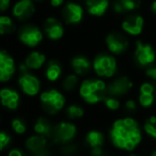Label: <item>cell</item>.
<instances>
[{
    "mask_svg": "<svg viewBox=\"0 0 156 156\" xmlns=\"http://www.w3.org/2000/svg\"><path fill=\"white\" fill-rule=\"evenodd\" d=\"M105 156H108V155H107V154H106V155H105Z\"/></svg>",
    "mask_w": 156,
    "mask_h": 156,
    "instance_id": "44",
    "label": "cell"
},
{
    "mask_svg": "<svg viewBox=\"0 0 156 156\" xmlns=\"http://www.w3.org/2000/svg\"><path fill=\"white\" fill-rule=\"evenodd\" d=\"M143 133L147 135L149 138L156 141V115H150L144 120L142 125Z\"/></svg>",
    "mask_w": 156,
    "mask_h": 156,
    "instance_id": "28",
    "label": "cell"
},
{
    "mask_svg": "<svg viewBox=\"0 0 156 156\" xmlns=\"http://www.w3.org/2000/svg\"><path fill=\"white\" fill-rule=\"evenodd\" d=\"M44 32L40 27L33 24L23 25L17 32V37L24 46L28 48H35L42 43Z\"/></svg>",
    "mask_w": 156,
    "mask_h": 156,
    "instance_id": "7",
    "label": "cell"
},
{
    "mask_svg": "<svg viewBox=\"0 0 156 156\" xmlns=\"http://www.w3.org/2000/svg\"><path fill=\"white\" fill-rule=\"evenodd\" d=\"M69 66L73 73L78 75L79 77H85L89 75L91 71H93L92 67V60H90L86 55L78 54L75 55L69 60Z\"/></svg>",
    "mask_w": 156,
    "mask_h": 156,
    "instance_id": "15",
    "label": "cell"
},
{
    "mask_svg": "<svg viewBox=\"0 0 156 156\" xmlns=\"http://www.w3.org/2000/svg\"><path fill=\"white\" fill-rule=\"evenodd\" d=\"M144 75L149 80L156 83V64H153L144 69Z\"/></svg>",
    "mask_w": 156,
    "mask_h": 156,
    "instance_id": "35",
    "label": "cell"
},
{
    "mask_svg": "<svg viewBox=\"0 0 156 156\" xmlns=\"http://www.w3.org/2000/svg\"><path fill=\"white\" fill-rule=\"evenodd\" d=\"M123 110L124 112L126 113L127 115H134L136 112H138L139 110V107H140V105H139L138 101L134 100V98H127V100L124 102L123 104Z\"/></svg>",
    "mask_w": 156,
    "mask_h": 156,
    "instance_id": "33",
    "label": "cell"
},
{
    "mask_svg": "<svg viewBox=\"0 0 156 156\" xmlns=\"http://www.w3.org/2000/svg\"><path fill=\"white\" fill-rule=\"evenodd\" d=\"M85 144L90 149L94 147H103L106 141V136L100 129H90L85 135Z\"/></svg>",
    "mask_w": 156,
    "mask_h": 156,
    "instance_id": "23",
    "label": "cell"
},
{
    "mask_svg": "<svg viewBox=\"0 0 156 156\" xmlns=\"http://www.w3.org/2000/svg\"><path fill=\"white\" fill-rule=\"evenodd\" d=\"M149 156H156V149H154L153 151L150 153V155Z\"/></svg>",
    "mask_w": 156,
    "mask_h": 156,
    "instance_id": "41",
    "label": "cell"
},
{
    "mask_svg": "<svg viewBox=\"0 0 156 156\" xmlns=\"http://www.w3.org/2000/svg\"><path fill=\"white\" fill-rule=\"evenodd\" d=\"M133 88H134V81L132 80V78L126 75L115 76L109 83H107L108 95H112L119 98L128 95Z\"/></svg>",
    "mask_w": 156,
    "mask_h": 156,
    "instance_id": "9",
    "label": "cell"
},
{
    "mask_svg": "<svg viewBox=\"0 0 156 156\" xmlns=\"http://www.w3.org/2000/svg\"><path fill=\"white\" fill-rule=\"evenodd\" d=\"M17 66L16 61L8 50H0V83H8L15 76Z\"/></svg>",
    "mask_w": 156,
    "mask_h": 156,
    "instance_id": "11",
    "label": "cell"
},
{
    "mask_svg": "<svg viewBox=\"0 0 156 156\" xmlns=\"http://www.w3.org/2000/svg\"><path fill=\"white\" fill-rule=\"evenodd\" d=\"M92 67L96 77L102 79H112L115 77L119 69L118 60L115 56L110 52H98L92 59Z\"/></svg>",
    "mask_w": 156,
    "mask_h": 156,
    "instance_id": "4",
    "label": "cell"
},
{
    "mask_svg": "<svg viewBox=\"0 0 156 156\" xmlns=\"http://www.w3.org/2000/svg\"><path fill=\"white\" fill-rule=\"evenodd\" d=\"M122 30L130 37H138L142 33L144 20L139 14H130L122 20Z\"/></svg>",
    "mask_w": 156,
    "mask_h": 156,
    "instance_id": "14",
    "label": "cell"
},
{
    "mask_svg": "<svg viewBox=\"0 0 156 156\" xmlns=\"http://www.w3.org/2000/svg\"><path fill=\"white\" fill-rule=\"evenodd\" d=\"M37 1H41V0H37Z\"/></svg>",
    "mask_w": 156,
    "mask_h": 156,
    "instance_id": "43",
    "label": "cell"
},
{
    "mask_svg": "<svg viewBox=\"0 0 156 156\" xmlns=\"http://www.w3.org/2000/svg\"><path fill=\"white\" fill-rule=\"evenodd\" d=\"M104 107L109 111H118L123 105L121 104V101L119 98H115L112 95H107L105 100L103 101Z\"/></svg>",
    "mask_w": 156,
    "mask_h": 156,
    "instance_id": "31",
    "label": "cell"
},
{
    "mask_svg": "<svg viewBox=\"0 0 156 156\" xmlns=\"http://www.w3.org/2000/svg\"><path fill=\"white\" fill-rule=\"evenodd\" d=\"M63 1H64V0H49L50 5H51L54 8L61 7V5H63Z\"/></svg>",
    "mask_w": 156,
    "mask_h": 156,
    "instance_id": "39",
    "label": "cell"
},
{
    "mask_svg": "<svg viewBox=\"0 0 156 156\" xmlns=\"http://www.w3.org/2000/svg\"><path fill=\"white\" fill-rule=\"evenodd\" d=\"M126 156H140V155H138V154H135V153H133V152H132V153H129L128 155H126Z\"/></svg>",
    "mask_w": 156,
    "mask_h": 156,
    "instance_id": "42",
    "label": "cell"
},
{
    "mask_svg": "<svg viewBox=\"0 0 156 156\" xmlns=\"http://www.w3.org/2000/svg\"><path fill=\"white\" fill-rule=\"evenodd\" d=\"M79 152V145L75 142H69L66 144L59 145V153L62 156H76Z\"/></svg>",
    "mask_w": 156,
    "mask_h": 156,
    "instance_id": "32",
    "label": "cell"
},
{
    "mask_svg": "<svg viewBox=\"0 0 156 156\" xmlns=\"http://www.w3.org/2000/svg\"><path fill=\"white\" fill-rule=\"evenodd\" d=\"M55 128V123L46 115H40L33 122L32 129L34 134L42 135L51 140L52 132Z\"/></svg>",
    "mask_w": 156,
    "mask_h": 156,
    "instance_id": "22",
    "label": "cell"
},
{
    "mask_svg": "<svg viewBox=\"0 0 156 156\" xmlns=\"http://www.w3.org/2000/svg\"><path fill=\"white\" fill-rule=\"evenodd\" d=\"M109 8L108 0H86V9L92 16L100 17L107 12Z\"/></svg>",
    "mask_w": 156,
    "mask_h": 156,
    "instance_id": "24",
    "label": "cell"
},
{
    "mask_svg": "<svg viewBox=\"0 0 156 156\" xmlns=\"http://www.w3.org/2000/svg\"><path fill=\"white\" fill-rule=\"evenodd\" d=\"M62 18L67 25L79 24L83 18V8L76 2L66 3L62 9Z\"/></svg>",
    "mask_w": 156,
    "mask_h": 156,
    "instance_id": "19",
    "label": "cell"
},
{
    "mask_svg": "<svg viewBox=\"0 0 156 156\" xmlns=\"http://www.w3.org/2000/svg\"><path fill=\"white\" fill-rule=\"evenodd\" d=\"M63 75V67L58 59H50L44 67V77L48 83H57Z\"/></svg>",
    "mask_w": 156,
    "mask_h": 156,
    "instance_id": "21",
    "label": "cell"
},
{
    "mask_svg": "<svg viewBox=\"0 0 156 156\" xmlns=\"http://www.w3.org/2000/svg\"><path fill=\"white\" fill-rule=\"evenodd\" d=\"M0 102L5 109L15 111L20 108L22 96L18 90L12 87H3L0 90Z\"/></svg>",
    "mask_w": 156,
    "mask_h": 156,
    "instance_id": "13",
    "label": "cell"
},
{
    "mask_svg": "<svg viewBox=\"0 0 156 156\" xmlns=\"http://www.w3.org/2000/svg\"><path fill=\"white\" fill-rule=\"evenodd\" d=\"M16 31V26L10 16L2 15L0 17V33L1 35H9Z\"/></svg>",
    "mask_w": 156,
    "mask_h": 156,
    "instance_id": "29",
    "label": "cell"
},
{
    "mask_svg": "<svg viewBox=\"0 0 156 156\" xmlns=\"http://www.w3.org/2000/svg\"><path fill=\"white\" fill-rule=\"evenodd\" d=\"M35 13V5L33 0H18L12 9L13 16L20 22L30 20Z\"/></svg>",
    "mask_w": 156,
    "mask_h": 156,
    "instance_id": "18",
    "label": "cell"
},
{
    "mask_svg": "<svg viewBox=\"0 0 156 156\" xmlns=\"http://www.w3.org/2000/svg\"><path fill=\"white\" fill-rule=\"evenodd\" d=\"M80 83L81 81L79 80V76L72 72L69 74H66L61 79V89L65 93H72L79 88Z\"/></svg>",
    "mask_w": 156,
    "mask_h": 156,
    "instance_id": "26",
    "label": "cell"
},
{
    "mask_svg": "<svg viewBox=\"0 0 156 156\" xmlns=\"http://www.w3.org/2000/svg\"><path fill=\"white\" fill-rule=\"evenodd\" d=\"M78 134L77 125L73 121L64 120L55 124L51 136V142L58 145H63L73 142Z\"/></svg>",
    "mask_w": 156,
    "mask_h": 156,
    "instance_id": "5",
    "label": "cell"
},
{
    "mask_svg": "<svg viewBox=\"0 0 156 156\" xmlns=\"http://www.w3.org/2000/svg\"><path fill=\"white\" fill-rule=\"evenodd\" d=\"M151 10H152V12H153V13L156 15V0H155V1H154L153 3H152V5H151Z\"/></svg>",
    "mask_w": 156,
    "mask_h": 156,
    "instance_id": "40",
    "label": "cell"
},
{
    "mask_svg": "<svg viewBox=\"0 0 156 156\" xmlns=\"http://www.w3.org/2000/svg\"><path fill=\"white\" fill-rule=\"evenodd\" d=\"M12 143V136L8 130L2 129L0 132V150L1 151H5L9 150L8 147H10Z\"/></svg>",
    "mask_w": 156,
    "mask_h": 156,
    "instance_id": "34",
    "label": "cell"
},
{
    "mask_svg": "<svg viewBox=\"0 0 156 156\" xmlns=\"http://www.w3.org/2000/svg\"><path fill=\"white\" fill-rule=\"evenodd\" d=\"M134 62L142 69L151 66L156 62V50L150 43L137 41L134 49Z\"/></svg>",
    "mask_w": 156,
    "mask_h": 156,
    "instance_id": "6",
    "label": "cell"
},
{
    "mask_svg": "<svg viewBox=\"0 0 156 156\" xmlns=\"http://www.w3.org/2000/svg\"><path fill=\"white\" fill-rule=\"evenodd\" d=\"M49 138L42 135H37L33 133L32 135L28 136L25 139L24 149L30 154H37L40 152H43L48 149L49 147Z\"/></svg>",
    "mask_w": 156,
    "mask_h": 156,
    "instance_id": "16",
    "label": "cell"
},
{
    "mask_svg": "<svg viewBox=\"0 0 156 156\" xmlns=\"http://www.w3.org/2000/svg\"><path fill=\"white\" fill-rule=\"evenodd\" d=\"M141 0H115L113 2V11L118 14L133 12L139 9Z\"/></svg>",
    "mask_w": 156,
    "mask_h": 156,
    "instance_id": "25",
    "label": "cell"
},
{
    "mask_svg": "<svg viewBox=\"0 0 156 156\" xmlns=\"http://www.w3.org/2000/svg\"><path fill=\"white\" fill-rule=\"evenodd\" d=\"M29 156H54L52 153L49 151V149L45 150L43 152H40V153H37V154H30Z\"/></svg>",
    "mask_w": 156,
    "mask_h": 156,
    "instance_id": "38",
    "label": "cell"
},
{
    "mask_svg": "<svg viewBox=\"0 0 156 156\" xmlns=\"http://www.w3.org/2000/svg\"><path fill=\"white\" fill-rule=\"evenodd\" d=\"M43 32L50 41H59L64 35V27L58 18L48 17L43 24Z\"/></svg>",
    "mask_w": 156,
    "mask_h": 156,
    "instance_id": "17",
    "label": "cell"
},
{
    "mask_svg": "<svg viewBox=\"0 0 156 156\" xmlns=\"http://www.w3.org/2000/svg\"><path fill=\"white\" fill-rule=\"evenodd\" d=\"M47 58L44 52L40 51V50H32L30 51L26 57H25L23 64L31 72L40 71L41 69L45 67L46 63H47Z\"/></svg>",
    "mask_w": 156,
    "mask_h": 156,
    "instance_id": "20",
    "label": "cell"
},
{
    "mask_svg": "<svg viewBox=\"0 0 156 156\" xmlns=\"http://www.w3.org/2000/svg\"><path fill=\"white\" fill-rule=\"evenodd\" d=\"M65 118L69 121H75V120H79L81 118L85 117L86 110L81 104L78 103H72L69 105H66L64 109Z\"/></svg>",
    "mask_w": 156,
    "mask_h": 156,
    "instance_id": "27",
    "label": "cell"
},
{
    "mask_svg": "<svg viewBox=\"0 0 156 156\" xmlns=\"http://www.w3.org/2000/svg\"><path fill=\"white\" fill-rule=\"evenodd\" d=\"M11 0H0V10L1 12H5L8 10V8L10 7Z\"/></svg>",
    "mask_w": 156,
    "mask_h": 156,
    "instance_id": "37",
    "label": "cell"
},
{
    "mask_svg": "<svg viewBox=\"0 0 156 156\" xmlns=\"http://www.w3.org/2000/svg\"><path fill=\"white\" fill-rule=\"evenodd\" d=\"M39 103L44 113L49 117H54L65 109L66 98L62 90L49 88V89L43 90L40 93Z\"/></svg>",
    "mask_w": 156,
    "mask_h": 156,
    "instance_id": "3",
    "label": "cell"
},
{
    "mask_svg": "<svg viewBox=\"0 0 156 156\" xmlns=\"http://www.w3.org/2000/svg\"><path fill=\"white\" fill-rule=\"evenodd\" d=\"M11 129L17 136H23L28 130L27 122L20 117H14L11 120Z\"/></svg>",
    "mask_w": 156,
    "mask_h": 156,
    "instance_id": "30",
    "label": "cell"
},
{
    "mask_svg": "<svg viewBox=\"0 0 156 156\" xmlns=\"http://www.w3.org/2000/svg\"><path fill=\"white\" fill-rule=\"evenodd\" d=\"M137 101L143 109H150L153 107L156 102V85L154 81H143L139 86Z\"/></svg>",
    "mask_w": 156,
    "mask_h": 156,
    "instance_id": "12",
    "label": "cell"
},
{
    "mask_svg": "<svg viewBox=\"0 0 156 156\" xmlns=\"http://www.w3.org/2000/svg\"><path fill=\"white\" fill-rule=\"evenodd\" d=\"M7 156H29V153L22 147H12L8 150Z\"/></svg>",
    "mask_w": 156,
    "mask_h": 156,
    "instance_id": "36",
    "label": "cell"
},
{
    "mask_svg": "<svg viewBox=\"0 0 156 156\" xmlns=\"http://www.w3.org/2000/svg\"><path fill=\"white\" fill-rule=\"evenodd\" d=\"M17 85L22 93L29 98L40 95L42 92L41 79L30 71L18 74Z\"/></svg>",
    "mask_w": 156,
    "mask_h": 156,
    "instance_id": "8",
    "label": "cell"
},
{
    "mask_svg": "<svg viewBox=\"0 0 156 156\" xmlns=\"http://www.w3.org/2000/svg\"><path fill=\"white\" fill-rule=\"evenodd\" d=\"M105 44L108 52L113 56H121L127 51L129 47V41L124 33L119 31H112L105 37Z\"/></svg>",
    "mask_w": 156,
    "mask_h": 156,
    "instance_id": "10",
    "label": "cell"
},
{
    "mask_svg": "<svg viewBox=\"0 0 156 156\" xmlns=\"http://www.w3.org/2000/svg\"><path fill=\"white\" fill-rule=\"evenodd\" d=\"M78 94L83 103L88 105H98L103 103L108 92H107V83L98 77H88L81 80Z\"/></svg>",
    "mask_w": 156,
    "mask_h": 156,
    "instance_id": "2",
    "label": "cell"
},
{
    "mask_svg": "<svg viewBox=\"0 0 156 156\" xmlns=\"http://www.w3.org/2000/svg\"><path fill=\"white\" fill-rule=\"evenodd\" d=\"M108 136L115 149L132 153L142 142L143 129L134 117L125 115L112 122Z\"/></svg>",
    "mask_w": 156,
    "mask_h": 156,
    "instance_id": "1",
    "label": "cell"
}]
</instances>
